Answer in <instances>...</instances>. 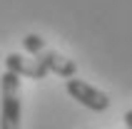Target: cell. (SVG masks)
I'll list each match as a JSON object with an SVG mask.
<instances>
[{"instance_id": "cell-1", "label": "cell", "mask_w": 132, "mask_h": 129, "mask_svg": "<svg viewBox=\"0 0 132 129\" xmlns=\"http://www.w3.org/2000/svg\"><path fill=\"white\" fill-rule=\"evenodd\" d=\"M22 45H25V50L32 55V57L37 60V62L43 64L47 72H52V75H60V77H75V72H77V64L72 62V60L62 57L60 52H55L52 47H47L45 45V40L40 35H25L22 37Z\"/></svg>"}, {"instance_id": "cell-2", "label": "cell", "mask_w": 132, "mask_h": 129, "mask_svg": "<svg viewBox=\"0 0 132 129\" xmlns=\"http://www.w3.org/2000/svg\"><path fill=\"white\" fill-rule=\"evenodd\" d=\"M0 94H3V112H0V129H20V75L5 70L0 77Z\"/></svg>"}, {"instance_id": "cell-3", "label": "cell", "mask_w": 132, "mask_h": 129, "mask_svg": "<svg viewBox=\"0 0 132 129\" xmlns=\"http://www.w3.org/2000/svg\"><path fill=\"white\" fill-rule=\"evenodd\" d=\"M65 89L67 94L77 99L82 107L92 109V112H105V109H110V97L102 92V89H97V87L87 85V82H82V79H75V77H67L65 79Z\"/></svg>"}, {"instance_id": "cell-4", "label": "cell", "mask_w": 132, "mask_h": 129, "mask_svg": "<svg viewBox=\"0 0 132 129\" xmlns=\"http://www.w3.org/2000/svg\"><path fill=\"white\" fill-rule=\"evenodd\" d=\"M5 70L15 72V75H20V77H30V79H45L50 75L35 57L30 60V57H22V55H15V52H10L5 57Z\"/></svg>"}, {"instance_id": "cell-5", "label": "cell", "mask_w": 132, "mask_h": 129, "mask_svg": "<svg viewBox=\"0 0 132 129\" xmlns=\"http://www.w3.org/2000/svg\"><path fill=\"white\" fill-rule=\"evenodd\" d=\"M125 124H127V129H132V109L125 112Z\"/></svg>"}]
</instances>
